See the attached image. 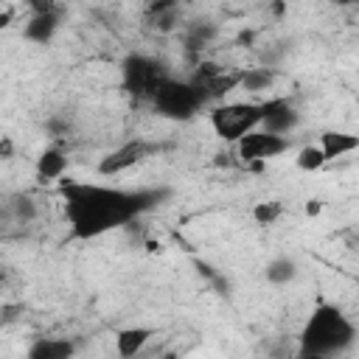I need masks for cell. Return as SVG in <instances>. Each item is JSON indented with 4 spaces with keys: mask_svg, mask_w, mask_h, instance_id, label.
Listing matches in <instances>:
<instances>
[{
    "mask_svg": "<svg viewBox=\"0 0 359 359\" xmlns=\"http://www.w3.org/2000/svg\"><path fill=\"white\" fill-rule=\"evenodd\" d=\"M168 194V188H118L101 182L59 180V196L65 205L70 236L81 241L98 238L115 227L135 222L137 216L154 210Z\"/></svg>",
    "mask_w": 359,
    "mask_h": 359,
    "instance_id": "6da1fadb",
    "label": "cell"
},
{
    "mask_svg": "<svg viewBox=\"0 0 359 359\" xmlns=\"http://www.w3.org/2000/svg\"><path fill=\"white\" fill-rule=\"evenodd\" d=\"M356 342V325L348 320V314L328 303L317 300L311 314L306 317L300 328V356H337L345 353Z\"/></svg>",
    "mask_w": 359,
    "mask_h": 359,
    "instance_id": "7a4b0ae2",
    "label": "cell"
},
{
    "mask_svg": "<svg viewBox=\"0 0 359 359\" xmlns=\"http://www.w3.org/2000/svg\"><path fill=\"white\" fill-rule=\"evenodd\" d=\"M266 101H230V104H213L208 112V121L224 143L241 140L247 132L258 129L266 118Z\"/></svg>",
    "mask_w": 359,
    "mask_h": 359,
    "instance_id": "3957f363",
    "label": "cell"
},
{
    "mask_svg": "<svg viewBox=\"0 0 359 359\" xmlns=\"http://www.w3.org/2000/svg\"><path fill=\"white\" fill-rule=\"evenodd\" d=\"M205 104L208 101L202 90L191 79H171V76L160 84V90L151 98L154 112L168 121H191L196 112H202Z\"/></svg>",
    "mask_w": 359,
    "mask_h": 359,
    "instance_id": "277c9868",
    "label": "cell"
},
{
    "mask_svg": "<svg viewBox=\"0 0 359 359\" xmlns=\"http://www.w3.org/2000/svg\"><path fill=\"white\" fill-rule=\"evenodd\" d=\"M168 79V70L163 62H157L154 56L146 53H129L121 62V81L123 90L137 98V101H151L154 93L160 90V84Z\"/></svg>",
    "mask_w": 359,
    "mask_h": 359,
    "instance_id": "5b68a950",
    "label": "cell"
},
{
    "mask_svg": "<svg viewBox=\"0 0 359 359\" xmlns=\"http://www.w3.org/2000/svg\"><path fill=\"white\" fill-rule=\"evenodd\" d=\"M236 146V157H238V163L241 165H258V163H264V160H269V157H278V154H283L289 146H292V140L286 137V135H275V132H266L264 126L261 129H252V132H247L241 140H236L233 143Z\"/></svg>",
    "mask_w": 359,
    "mask_h": 359,
    "instance_id": "8992f818",
    "label": "cell"
},
{
    "mask_svg": "<svg viewBox=\"0 0 359 359\" xmlns=\"http://www.w3.org/2000/svg\"><path fill=\"white\" fill-rule=\"evenodd\" d=\"M191 81L202 90L205 101H222L227 93L241 87V70H227L216 62H199L196 70L191 73Z\"/></svg>",
    "mask_w": 359,
    "mask_h": 359,
    "instance_id": "52a82bcc",
    "label": "cell"
},
{
    "mask_svg": "<svg viewBox=\"0 0 359 359\" xmlns=\"http://www.w3.org/2000/svg\"><path fill=\"white\" fill-rule=\"evenodd\" d=\"M157 149H160L157 143H149V140H143V137H132V140L121 143L118 149H112L109 154L101 157L98 174H101V177L123 174V171H129L132 165H137V163H143L146 157H151Z\"/></svg>",
    "mask_w": 359,
    "mask_h": 359,
    "instance_id": "ba28073f",
    "label": "cell"
},
{
    "mask_svg": "<svg viewBox=\"0 0 359 359\" xmlns=\"http://www.w3.org/2000/svg\"><path fill=\"white\" fill-rule=\"evenodd\" d=\"M269 107H266V118H264V129L266 132H275V135H286L294 123H297V112H294V107H292V101L289 98H283V95H278V98H269L266 101Z\"/></svg>",
    "mask_w": 359,
    "mask_h": 359,
    "instance_id": "9c48e42d",
    "label": "cell"
},
{
    "mask_svg": "<svg viewBox=\"0 0 359 359\" xmlns=\"http://www.w3.org/2000/svg\"><path fill=\"white\" fill-rule=\"evenodd\" d=\"M146 25L157 34H168L177 28L180 22V8H177V0H151L146 6V14H143Z\"/></svg>",
    "mask_w": 359,
    "mask_h": 359,
    "instance_id": "30bf717a",
    "label": "cell"
},
{
    "mask_svg": "<svg viewBox=\"0 0 359 359\" xmlns=\"http://www.w3.org/2000/svg\"><path fill=\"white\" fill-rule=\"evenodd\" d=\"M59 31V11H48V14H31V20L22 28V36L28 42L36 45H48Z\"/></svg>",
    "mask_w": 359,
    "mask_h": 359,
    "instance_id": "8fae6325",
    "label": "cell"
},
{
    "mask_svg": "<svg viewBox=\"0 0 359 359\" xmlns=\"http://www.w3.org/2000/svg\"><path fill=\"white\" fill-rule=\"evenodd\" d=\"M76 353L73 339L65 337H39L31 348H28V359H67Z\"/></svg>",
    "mask_w": 359,
    "mask_h": 359,
    "instance_id": "7c38bea8",
    "label": "cell"
},
{
    "mask_svg": "<svg viewBox=\"0 0 359 359\" xmlns=\"http://www.w3.org/2000/svg\"><path fill=\"white\" fill-rule=\"evenodd\" d=\"M320 146H323V151H325L328 160H337V157H345V154H351V151L359 149V135L328 129V132L320 135Z\"/></svg>",
    "mask_w": 359,
    "mask_h": 359,
    "instance_id": "4fadbf2b",
    "label": "cell"
},
{
    "mask_svg": "<svg viewBox=\"0 0 359 359\" xmlns=\"http://www.w3.org/2000/svg\"><path fill=\"white\" fill-rule=\"evenodd\" d=\"M65 168H67V154H65L59 146H48V149L36 157V177H39L42 182L62 180V177H65Z\"/></svg>",
    "mask_w": 359,
    "mask_h": 359,
    "instance_id": "5bb4252c",
    "label": "cell"
},
{
    "mask_svg": "<svg viewBox=\"0 0 359 359\" xmlns=\"http://www.w3.org/2000/svg\"><path fill=\"white\" fill-rule=\"evenodd\" d=\"M151 328H143V325H132V328H121L115 334V351L121 356H135L146 348V342L151 339Z\"/></svg>",
    "mask_w": 359,
    "mask_h": 359,
    "instance_id": "9a60e30c",
    "label": "cell"
},
{
    "mask_svg": "<svg viewBox=\"0 0 359 359\" xmlns=\"http://www.w3.org/2000/svg\"><path fill=\"white\" fill-rule=\"evenodd\" d=\"M266 280L269 283H275V286H283V283H289V280H294V275H297V266H294V261L292 258H286V255H278V258H272L269 264H266Z\"/></svg>",
    "mask_w": 359,
    "mask_h": 359,
    "instance_id": "2e32d148",
    "label": "cell"
},
{
    "mask_svg": "<svg viewBox=\"0 0 359 359\" xmlns=\"http://www.w3.org/2000/svg\"><path fill=\"white\" fill-rule=\"evenodd\" d=\"M272 70H266V67H247V70H241V87L244 90H250V93H261V90H266L269 84H272Z\"/></svg>",
    "mask_w": 359,
    "mask_h": 359,
    "instance_id": "e0dca14e",
    "label": "cell"
},
{
    "mask_svg": "<svg viewBox=\"0 0 359 359\" xmlns=\"http://www.w3.org/2000/svg\"><path fill=\"white\" fill-rule=\"evenodd\" d=\"M325 163H328V157H325L323 146H303L297 151V168H303V171H320Z\"/></svg>",
    "mask_w": 359,
    "mask_h": 359,
    "instance_id": "ac0fdd59",
    "label": "cell"
},
{
    "mask_svg": "<svg viewBox=\"0 0 359 359\" xmlns=\"http://www.w3.org/2000/svg\"><path fill=\"white\" fill-rule=\"evenodd\" d=\"M280 213H283V205L280 202H258L255 208H252V219H255V224H275L278 219H280Z\"/></svg>",
    "mask_w": 359,
    "mask_h": 359,
    "instance_id": "d6986e66",
    "label": "cell"
},
{
    "mask_svg": "<svg viewBox=\"0 0 359 359\" xmlns=\"http://www.w3.org/2000/svg\"><path fill=\"white\" fill-rule=\"evenodd\" d=\"M14 213H17V219L31 222V219L36 216V205H34V199H28V196H17V199H14Z\"/></svg>",
    "mask_w": 359,
    "mask_h": 359,
    "instance_id": "ffe728a7",
    "label": "cell"
},
{
    "mask_svg": "<svg viewBox=\"0 0 359 359\" xmlns=\"http://www.w3.org/2000/svg\"><path fill=\"white\" fill-rule=\"evenodd\" d=\"M28 8H31V14H48V11H56V3L53 0H28Z\"/></svg>",
    "mask_w": 359,
    "mask_h": 359,
    "instance_id": "44dd1931",
    "label": "cell"
},
{
    "mask_svg": "<svg viewBox=\"0 0 359 359\" xmlns=\"http://www.w3.org/2000/svg\"><path fill=\"white\" fill-rule=\"evenodd\" d=\"M320 208H323V205H320L317 199H311V202L306 205V213H309V216H314V213H320Z\"/></svg>",
    "mask_w": 359,
    "mask_h": 359,
    "instance_id": "7402d4cb",
    "label": "cell"
},
{
    "mask_svg": "<svg viewBox=\"0 0 359 359\" xmlns=\"http://www.w3.org/2000/svg\"><path fill=\"white\" fill-rule=\"evenodd\" d=\"M3 154H6V157H8V154H11V140H8V137H6V140H3Z\"/></svg>",
    "mask_w": 359,
    "mask_h": 359,
    "instance_id": "603a6c76",
    "label": "cell"
}]
</instances>
